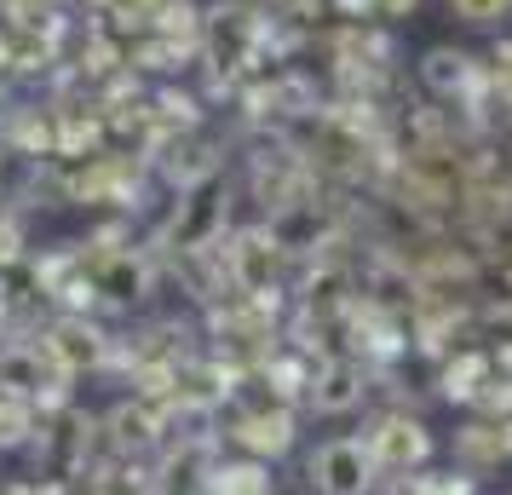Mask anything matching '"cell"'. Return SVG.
Masks as SVG:
<instances>
[{"label":"cell","mask_w":512,"mask_h":495,"mask_svg":"<svg viewBox=\"0 0 512 495\" xmlns=\"http://www.w3.org/2000/svg\"><path fill=\"white\" fill-rule=\"evenodd\" d=\"M231 219H236V185H231L225 167L208 173V179H196V185H185L179 190V202H173V213H167V225L156 231V254H162V265L190 260V254H219L225 236L236 231Z\"/></svg>","instance_id":"6da1fadb"},{"label":"cell","mask_w":512,"mask_h":495,"mask_svg":"<svg viewBox=\"0 0 512 495\" xmlns=\"http://www.w3.org/2000/svg\"><path fill=\"white\" fill-rule=\"evenodd\" d=\"M242 179H248V202H259V219L317 185L300 139L282 133V127H248V139H242Z\"/></svg>","instance_id":"7a4b0ae2"},{"label":"cell","mask_w":512,"mask_h":495,"mask_svg":"<svg viewBox=\"0 0 512 495\" xmlns=\"http://www.w3.org/2000/svg\"><path fill=\"white\" fill-rule=\"evenodd\" d=\"M81 254H87L93 300H104V306L133 311L156 294V271H162V254H156V248H139L133 236L104 231L98 242H81Z\"/></svg>","instance_id":"3957f363"},{"label":"cell","mask_w":512,"mask_h":495,"mask_svg":"<svg viewBox=\"0 0 512 495\" xmlns=\"http://www.w3.org/2000/svg\"><path fill=\"white\" fill-rule=\"evenodd\" d=\"M225 260V288L231 294H248V300H288V283H294V260L277 248V236L265 231V219L254 225H236L219 248Z\"/></svg>","instance_id":"277c9868"},{"label":"cell","mask_w":512,"mask_h":495,"mask_svg":"<svg viewBox=\"0 0 512 495\" xmlns=\"http://www.w3.org/2000/svg\"><path fill=\"white\" fill-rule=\"evenodd\" d=\"M363 444H369L380 478H409V472H426L432 455H438V438L420 415L415 403H392V409H369V426H363Z\"/></svg>","instance_id":"5b68a950"},{"label":"cell","mask_w":512,"mask_h":495,"mask_svg":"<svg viewBox=\"0 0 512 495\" xmlns=\"http://www.w3.org/2000/svg\"><path fill=\"white\" fill-rule=\"evenodd\" d=\"M305 478H311L317 495H380V484H386L363 438H328V444H317L311 461H305Z\"/></svg>","instance_id":"8992f818"},{"label":"cell","mask_w":512,"mask_h":495,"mask_svg":"<svg viewBox=\"0 0 512 495\" xmlns=\"http://www.w3.org/2000/svg\"><path fill=\"white\" fill-rule=\"evenodd\" d=\"M64 386H70V375H64L58 357L41 346V334H35V340H6V346H0V392L58 409V403H64Z\"/></svg>","instance_id":"52a82bcc"},{"label":"cell","mask_w":512,"mask_h":495,"mask_svg":"<svg viewBox=\"0 0 512 495\" xmlns=\"http://www.w3.org/2000/svg\"><path fill=\"white\" fill-rule=\"evenodd\" d=\"M219 432H190V438H173V444L156 455L150 467V490L156 495H208V478L219 467Z\"/></svg>","instance_id":"ba28073f"},{"label":"cell","mask_w":512,"mask_h":495,"mask_svg":"<svg viewBox=\"0 0 512 495\" xmlns=\"http://www.w3.org/2000/svg\"><path fill=\"white\" fill-rule=\"evenodd\" d=\"M369 403H374V375H369L363 357H328V363H317L311 398H305L311 415L340 421V415H357V409H369Z\"/></svg>","instance_id":"9c48e42d"},{"label":"cell","mask_w":512,"mask_h":495,"mask_svg":"<svg viewBox=\"0 0 512 495\" xmlns=\"http://www.w3.org/2000/svg\"><path fill=\"white\" fill-rule=\"evenodd\" d=\"M41 346L58 357V369H64L70 380L87 375V369H104L110 352H116V340L98 329L87 311H64V317H52L47 329H41Z\"/></svg>","instance_id":"30bf717a"},{"label":"cell","mask_w":512,"mask_h":495,"mask_svg":"<svg viewBox=\"0 0 512 495\" xmlns=\"http://www.w3.org/2000/svg\"><path fill=\"white\" fill-rule=\"evenodd\" d=\"M512 461V409L507 415H466V426L449 438V467L466 478H489Z\"/></svg>","instance_id":"8fae6325"},{"label":"cell","mask_w":512,"mask_h":495,"mask_svg":"<svg viewBox=\"0 0 512 495\" xmlns=\"http://www.w3.org/2000/svg\"><path fill=\"white\" fill-rule=\"evenodd\" d=\"M208 495H277V478H271V461H254V455H219V467L208 478Z\"/></svg>","instance_id":"7c38bea8"},{"label":"cell","mask_w":512,"mask_h":495,"mask_svg":"<svg viewBox=\"0 0 512 495\" xmlns=\"http://www.w3.org/2000/svg\"><path fill=\"white\" fill-rule=\"evenodd\" d=\"M35 432H41V421H35V403H29V398H12V392H0V449L35 444Z\"/></svg>","instance_id":"4fadbf2b"},{"label":"cell","mask_w":512,"mask_h":495,"mask_svg":"<svg viewBox=\"0 0 512 495\" xmlns=\"http://www.w3.org/2000/svg\"><path fill=\"white\" fill-rule=\"evenodd\" d=\"M265 6H271L288 29H300V35H317V29H328L334 18H340L334 0H265Z\"/></svg>","instance_id":"5bb4252c"},{"label":"cell","mask_w":512,"mask_h":495,"mask_svg":"<svg viewBox=\"0 0 512 495\" xmlns=\"http://www.w3.org/2000/svg\"><path fill=\"white\" fill-rule=\"evenodd\" d=\"M340 6V18H363V24H403V18H415L420 0H334Z\"/></svg>","instance_id":"9a60e30c"},{"label":"cell","mask_w":512,"mask_h":495,"mask_svg":"<svg viewBox=\"0 0 512 495\" xmlns=\"http://www.w3.org/2000/svg\"><path fill=\"white\" fill-rule=\"evenodd\" d=\"M449 18L472 29H495L501 18H512V0H449Z\"/></svg>","instance_id":"2e32d148"},{"label":"cell","mask_w":512,"mask_h":495,"mask_svg":"<svg viewBox=\"0 0 512 495\" xmlns=\"http://www.w3.org/2000/svg\"><path fill=\"white\" fill-rule=\"evenodd\" d=\"M75 6H87V12H93V18H98V12H110L116 0H75Z\"/></svg>","instance_id":"e0dca14e"}]
</instances>
